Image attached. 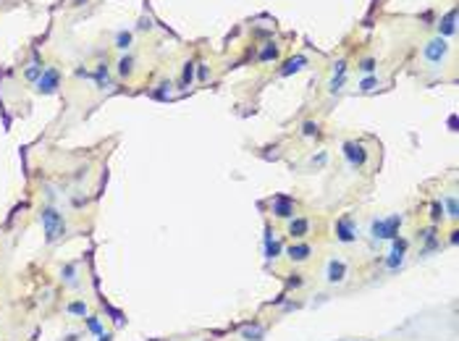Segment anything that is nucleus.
<instances>
[{
	"instance_id": "f257e3e1",
	"label": "nucleus",
	"mask_w": 459,
	"mask_h": 341,
	"mask_svg": "<svg viewBox=\"0 0 459 341\" xmlns=\"http://www.w3.org/2000/svg\"><path fill=\"white\" fill-rule=\"evenodd\" d=\"M40 223H42V231H45V239L48 242H55L66 234V221L55 208H42L40 210Z\"/></svg>"
},
{
	"instance_id": "f03ea898",
	"label": "nucleus",
	"mask_w": 459,
	"mask_h": 341,
	"mask_svg": "<svg viewBox=\"0 0 459 341\" xmlns=\"http://www.w3.org/2000/svg\"><path fill=\"white\" fill-rule=\"evenodd\" d=\"M402 215H389V218H375L370 223V234L373 239H396L399 236V228H402Z\"/></svg>"
},
{
	"instance_id": "7ed1b4c3",
	"label": "nucleus",
	"mask_w": 459,
	"mask_h": 341,
	"mask_svg": "<svg viewBox=\"0 0 459 341\" xmlns=\"http://www.w3.org/2000/svg\"><path fill=\"white\" fill-rule=\"evenodd\" d=\"M446 55H449V45H446V40H443V37H433L431 42H425V48H422V58L428 60V63L438 66Z\"/></svg>"
},
{
	"instance_id": "20e7f679",
	"label": "nucleus",
	"mask_w": 459,
	"mask_h": 341,
	"mask_svg": "<svg viewBox=\"0 0 459 341\" xmlns=\"http://www.w3.org/2000/svg\"><path fill=\"white\" fill-rule=\"evenodd\" d=\"M270 210H273L275 218H294V213H297V202H294L292 197L278 194V197H273V199H270Z\"/></svg>"
},
{
	"instance_id": "39448f33",
	"label": "nucleus",
	"mask_w": 459,
	"mask_h": 341,
	"mask_svg": "<svg viewBox=\"0 0 459 341\" xmlns=\"http://www.w3.org/2000/svg\"><path fill=\"white\" fill-rule=\"evenodd\" d=\"M60 84V74L55 69H42L40 79H37V92L40 95H53Z\"/></svg>"
},
{
	"instance_id": "423d86ee",
	"label": "nucleus",
	"mask_w": 459,
	"mask_h": 341,
	"mask_svg": "<svg viewBox=\"0 0 459 341\" xmlns=\"http://www.w3.org/2000/svg\"><path fill=\"white\" fill-rule=\"evenodd\" d=\"M336 239L344 242V244H351L357 239V226L351 221V215H341V218L336 221Z\"/></svg>"
},
{
	"instance_id": "0eeeda50",
	"label": "nucleus",
	"mask_w": 459,
	"mask_h": 341,
	"mask_svg": "<svg viewBox=\"0 0 459 341\" xmlns=\"http://www.w3.org/2000/svg\"><path fill=\"white\" fill-rule=\"evenodd\" d=\"M404 255H407V239H391V252L386 257V268L389 270H396L404 262Z\"/></svg>"
},
{
	"instance_id": "6e6552de",
	"label": "nucleus",
	"mask_w": 459,
	"mask_h": 341,
	"mask_svg": "<svg viewBox=\"0 0 459 341\" xmlns=\"http://www.w3.org/2000/svg\"><path fill=\"white\" fill-rule=\"evenodd\" d=\"M344 158L349 160L351 168H362L367 163V150L360 142H344Z\"/></svg>"
},
{
	"instance_id": "1a4fd4ad",
	"label": "nucleus",
	"mask_w": 459,
	"mask_h": 341,
	"mask_svg": "<svg viewBox=\"0 0 459 341\" xmlns=\"http://www.w3.org/2000/svg\"><path fill=\"white\" fill-rule=\"evenodd\" d=\"M310 228H312V223H310L307 218H292V221H289L286 234L292 236V239H304V236L310 234Z\"/></svg>"
},
{
	"instance_id": "9d476101",
	"label": "nucleus",
	"mask_w": 459,
	"mask_h": 341,
	"mask_svg": "<svg viewBox=\"0 0 459 341\" xmlns=\"http://www.w3.org/2000/svg\"><path fill=\"white\" fill-rule=\"evenodd\" d=\"M344 278H346V265L341 260H331L326 265V281L328 284H341Z\"/></svg>"
},
{
	"instance_id": "9b49d317",
	"label": "nucleus",
	"mask_w": 459,
	"mask_h": 341,
	"mask_svg": "<svg viewBox=\"0 0 459 341\" xmlns=\"http://www.w3.org/2000/svg\"><path fill=\"white\" fill-rule=\"evenodd\" d=\"M310 255H312V247L310 244H292L286 250V257L292 260V262H304V260H310Z\"/></svg>"
},
{
	"instance_id": "f8f14e48",
	"label": "nucleus",
	"mask_w": 459,
	"mask_h": 341,
	"mask_svg": "<svg viewBox=\"0 0 459 341\" xmlns=\"http://www.w3.org/2000/svg\"><path fill=\"white\" fill-rule=\"evenodd\" d=\"M304 66H307V58H304V55H294V58H289L286 63L281 66L278 74H281V76H289V74H294V71H302Z\"/></svg>"
},
{
	"instance_id": "ddd939ff",
	"label": "nucleus",
	"mask_w": 459,
	"mask_h": 341,
	"mask_svg": "<svg viewBox=\"0 0 459 341\" xmlns=\"http://www.w3.org/2000/svg\"><path fill=\"white\" fill-rule=\"evenodd\" d=\"M454 19H456V11H449L443 21L438 24V37H446V35H454Z\"/></svg>"
},
{
	"instance_id": "4468645a",
	"label": "nucleus",
	"mask_w": 459,
	"mask_h": 341,
	"mask_svg": "<svg viewBox=\"0 0 459 341\" xmlns=\"http://www.w3.org/2000/svg\"><path fill=\"white\" fill-rule=\"evenodd\" d=\"M263 336H265V328H260V325H247V328H241L244 341H263Z\"/></svg>"
},
{
	"instance_id": "2eb2a0df",
	"label": "nucleus",
	"mask_w": 459,
	"mask_h": 341,
	"mask_svg": "<svg viewBox=\"0 0 459 341\" xmlns=\"http://www.w3.org/2000/svg\"><path fill=\"white\" fill-rule=\"evenodd\" d=\"M281 255V244L275 242V239H270V231L265 234V257H270V260H275Z\"/></svg>"
},
{
	"instance_id": "dca6fc26",
	"label": "nucleus",
	"mask_w": 459,
	"mask_h": 341,
	"mask_svg": "<svg viewBox=\"0 0 459 341\" xmlns=\"http://www.w3.org/2000/svg\"><path fill=\"white\" fill-rule=\"evenodd\" d=\"M95 82H97V87H100V89H108V87H111V76H108V66H105V63H100V66H97Z\"/></svg>"
},
{
	"instance_id": "f3484780",
	"label": "nucleus",
	"mask_w": 459,
	"mask_h": 341,
	"mask_svg": "<svg viewBox=\"0 0 459 341\" xmlns=\"http://www.w3.org/2000/svg\"><path fill=\"white\" fill-rule=\"evenodd\" d=\"M66 313H68V315H76V318H84V315L89 313V307H87V302L79 299V302H71V304L66 307Z\"/></svg>"
},
{
	"instance_id": "a211bd4d",
	"label": "nucleus",
	"mask_w": 459,
	"mask_h": 341,
	"mask_svg": "<svg viewBox=\"0 0 459 341\" xmlns=\"http://www.w3.org/2000/svg\"><path fill=\"white\" fill-rule=\"evenodd\" d=\"M257 58L263 60V63H265V60H275V58H278V48H275L273 42H265V48L260 50V55H257Z\"/></svg>"
},
{
	"instance_id": "6ab92c4d",
	"label": "nucleus",
	"mask_w": 459,
	"mask_h": 341,
	"mask_svg": "<svg viewBox=\"0 0 459 341\" xmlns=\"http://www.w3.org/2000/svg\"><path fill=\"white\" fill-rule=\"evenodd\" d=\"M40 74H42V66H40V60L34 58L32 63H29V69H26V79H29V82H37Z\"/></svg>"
},
{
	"instance_id": "aec40b11",
	"label": "nucleus",
	"mask_w": 459,
	"mask_h": 341,
	"mask_svg": "<svg viewBox=\"0 0 459 341\" xmlns=\"http://www.w3.org/2000/svg\"><path fill=\"white\" fill-rule=\"evenodd\" d=\"M129 45H131V32H118L116 35V48L118 50H129Z\"/></svg>"
},
{
	"instance_id": "412c9836",
	"label": "nucleus",
	"mask_w": 459,
	"mask_h": 341,
	"mask_svg": "<svg viewBox=\"0 0 459 341\" xmlns=\"http://www.w3.org/2000/svg\"><path fill=\"white\" fill-rule=\"evenodd\" d=\"M443 202H446V215H449V218L454 221L456 215H459V208H456V197H454V194H449L446 199H443Z\"/></svg>"
},
{
	"instance_id": "4be33fe9",
	"label": "nucleus",
	"mask_w": 459,
	"mask_h": 341,
	"mask_svg": "<svg viewBox=\"0 0 459 341\" xmlns=\"http://www.w3.org/2000/svg\"><path fill=\"white\" fill-rule=\"evenodd\" d=\"M131 66H134V60H131L129 55H124V58L118 60V74H121V76H129V74H131Z\"/></svg>"
},
{
	"instance_id": "5701e85b",
	"label": "nucleus",
	"mask_w": 459,
	"mask_h": 341,
	"mask_svg": "<svg viewBox=\"0 0 459 341\" xmlns=\"http://www.w3.org/2000/svg\"><path fill=\"white\" fill-rule=\"evenodd\" d=\"M87 328L92 331V333H97V336H102L105 331H102V325H100V318L97 315H89L87 318Z\"/></svg>"
},
{
	"instance_id": "b1692460",
	"label": "nucleus",
	"mask_w": 459,
	"mask_h": 341,
	"mask_svg": "<svg viewBox=\"0 0 459 341\" xmlns=\"http://www.w3.org/2000/svg\"><path fill=\"white\" fill-rule=\"evenodd\" d=\"M378 84H380V82H378V76H367V79H362V82H360V89H362V92H370V89H375Z\"/></svg>"
},
{
	"instance_id": "393cba45",
	"label": "nucleus",
	"mask_w": 459,
	"mask_h": 341,
	"mask_svg": "<svg viewBox=\"0 0 459 341\" xmlns=\"http://www.w3.org/2000/svg\"><path fill=\"white\" fill-rule=\"evenodd\" d=\"M302 134L304 137H317V123L315 121H304L302 123Z\"/></svg>"
},
{
	"instance_id": "a878e982",
	"label": "nucleus",
	"mask_w": 459,
	"mask_h": 341,
	"mask_svg": "<svg viewBox=\"0 0 459 341\" xmlns=\"http://www.w3.org/2000/svg\"><path fill=\"white\" fill-rule=\"evenodd\" d=\"M431 218H433V223H438V221L443 218V205H441V202H433V205H431Z\"/></svg>"
},
{
	"instance_id": "bb28decb",
	"label": "nucleus",
	"mask_w": 459,
	"mask_h": 341,
	"mask_svg": "<svg viewBox=\"0 0 459 341\" xmlns=\"http://www.w3.org/2000/svg\"><path fill=\"white\" fill-rule=\"evenodd\" d=\"M192 79H194V63H187L184 66V84H192Z\"/></svg>"
},
{
	"instance_id": "cd10ccee",
	"label": "nucleus",
	"mask_w": 459,
	"mask_h": 341,
	"mask_svg": "<svg viewBox=\"0 0 459 341\" xmlns=\"http://www.w3.org/2000/svg\"><path fill=\"white\" fill-rule=\"evenodd\" d=\"M344 79H346V76H333L331 84H328V89H331V92H339V89L344 87Z\"/></svg>"
},
{
	"instance_id": "c85d7f7f",
	"label": "nucleus",
	"mask_w": 459,
	"mask_h": 341,
	"mask_svg": "<svg viewBox=\"0 0 459 341\" xmlns=\"http://www.w3.org/2000/svg\"><path fill=\"white\" fill-rule=\"evenodd\" d=\"M333 76H346V60H336L333 63Z\"/></svg>"
},
{
	"instance_id": "c756f323",
	"label": "nucleus",
	"mask_w": 459,
	"mask_h": 341,
	"mask_svg": "<svg viewBox=\"0 0 459 341\" xmlns=\"http://www.w3.org/2000/svg\"><path fill=\"white\" fill-rule=\"evenodd\" d=\"M360 69H362L365 74H373V71H375V60H373V58H365L362 63H360Z\"/></svg>"
},
{
	"instance_id": "7c9ffc66",
	"label": "nucleus",
	"mask_w": 459,
	"mask_h": 341,
	"mask_svg": "<svg viewBox=\"0 0 459 341\" xmlns=\"http://www.w3.org/2000/svg\"><path fill=\"white\" fill-rule=\"evenodd\" d=\"M74 276H76V268H74V265H66V268H63V278H66L68 284H76Z\"/></svg>"
},
{
	"instance_id": "2f4dec72",
	"label": "nucleus",
	"mask_w": 459,
	"mask_h": 341,
	"mask_svg": "<svg viewBox=\"0 0 459 341\" xmlns=\"http://www.w3.org/2000/svg\"><path fill=\"white\" fill-rule=\"evenodd\" d=\"M326 163V152H317V158H312V165H323Z\"/></svg>"
},
{
	"instance_id": "473e14b6",
	"label": "nucleus",
	"mask_w": 459,
	"mask_h": 341,
	"mask_svg": "<svg viewBox=\"0 0 459 341\" xmlns=\"http://www.w3.org/2000/svg\"><path fill=\"white\" fill-rule=\"evenodd\" d=\"M456 239H459V231H451V236H449V242H451V244H456Z\"/></svg>"
}]
</instances>
